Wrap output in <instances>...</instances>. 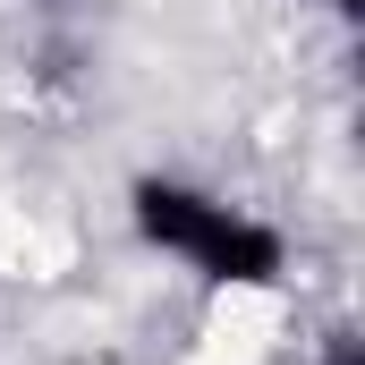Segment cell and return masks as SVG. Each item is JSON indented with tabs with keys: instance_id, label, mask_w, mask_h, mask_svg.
Wrapping results in <instances>:
<instances>
[{
	"instance_id": "obj_1",
	"label": "cell",
	"mask_w": 365,
	"mask_h": 365,
	"mask_svg": "<svg viewBox=\"0 0 365 365\" xmlns=\"http://www.w3.org/2000/svg\"><path fill=\"white\" fill-rule=\"evenodd\" d=\"M128 212H136L145 247L195 264L221 289H272L289 272V247H280L272 221H255V212H238V204H221V195H204L187 179H136L128 187Z\"/></svg>"
},
{
	"instance_id": "obj_2",
	"label": "cell",
	"mask_w": 365,
	"mask_h": 365,
	"mask_svg": "<svg viewBox=\"0 0 365 365\" xmlns=\"http://www.w3.org/2000/svg\"><path fill=\"white\" fill-rule=\"evenodd\" d=\"M323 365H365V357H357V331H349V323L323 340Z\"/></svg>"
},
{
	"instance_id": "obj_3",
	"label": "cell",
	"mask_w": 365,
	"mask_h": 365,
	"mask_svg": "<svg viewBox=\"0 0 365 365\" xmlns=\"http://www.w3.org/2000/svg\"><path fill=\"white\" fill-rule=\"evenodd\" d=\"M323 9H331L340 26H357V17H365V0H323Z\"/></svg>"
}]
</instances>
